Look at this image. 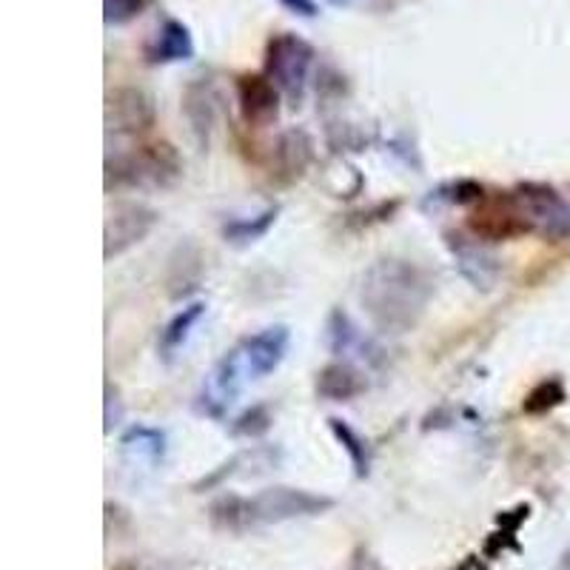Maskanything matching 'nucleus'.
<instances>
[{"mask_svg":"<svg viewBox=\"0 0 570 570\" xmlns=\"http://www.w3.org/2000/svg\"><path fill=\"white\" fill-rule=\"evenodd\" d=\"M434 283L409 259H380L365 272L360 303L383 334H409L425 314Z\"/></svg>","mask_w":570,"mask_h":570,"instance_id":"obj_1","label":"nucleus"},{"mask_svg":"<svg viewBox=\"0 0 570 570\" xmlns=\"http://www.w3.org/2000/svg\"><path fill=\"white\" fill-rule=\"evenodd\" d=\"M334 505L328 497H317L308 491H294V488H268L252 499L226 497L212 508V519L228 531H243L252 525H272L285 519L314 517Z\"/></svg>","mask_w":570,"mask_h":570,"instance_id":"obj_2","label":"nucleus"},{"mask_svg":"<svg viewBox=\"0 0 570 570\" xmlns=\"http://www.w3.org/2000/svg\"><path fill=\"white\" fill-rule=\"evenodd\" d=\"M183 175V163L175 146L169 142H151L131 155H120L106 160V188H166Z\"/></svg>","mask_w":570,"mask_h":570,"instance_id":"obj_3","label":"nucleus"},{"mask_svg":"<svg viewBox=\"0 0 570 570\" xmlns=\"http://www.w3.org/2000/svg\"><path fill=\"white\" fill-rule=\"evenodd\" d=\"M522 232L537 234L542 240L562 243L570 237V203L553 186L544 183H522L508 191Z\"/></svg>","mask_w":570,"mask_h":570,"instance_id":"obj_4","label":"nucleus"},{"mask_svg":"<svg viewBox=\"0 0 570 570\" xmlns=\"http://www.w3.org/2000/svg\"><path fill=\"white\" fill-rule=\"evenodd\" d=\"M314 63V46L294 32L272 35L266 46V75L285 98L299 104Z\"/></svg>","mask_w":570,"mask_h":570,"instance_id":"obj_5","label":"nucleus"},{"mask_svg":"<svg viewBox=\"0 0 570 570\" xmlns=\"http://www.w3.org/2000/svg\"><path fill=\"white\" fill-rule=\"evenodd\" d=\"M288 343H292V331L285 325H268V328L257 331V334L234 345L232 351L246 380L252 383V380H266L268 374L279 368V363L288 354Z\"/></svg>","mask_w":570,"mask_h":570,"instance_id":"obj_6","label":"nucleus"},{"mask_svg":"<svg viewBox=\"0 0 570 570\" xmlns=\"http://www.w3.org/2000/svg\"><path fill=\"white\" fill-rule=\"evenodd\" d=\"M157 223V212L142 203H117L106 217L104 257L115 259L135 248L151 234Z\"/></svg>","mask_w":570,"mask_h":570,"instance_id":"obj_7","label":"nucleus"},{"mask_svg":"<svg viewBox=\"0 0 570 570\" xmlns=\"http://www.w3.org/2000/svg\"><path fill=\"white\" fill-rule=\"evenodd\" d=\"M157 109L149 91L120 86L106 98V131L109 135H146L155 126Z\"/></svg>","mask_w":570,"mask_h":570,"instance_id":"obj_8","label":"nucleus"},{"mask_svg":"<svg viewBox=\"0 0 570 570\" xmlns=\"http://www.w3.org/2000/svg\"><path fill=\"white\" fill-rule=\"evenodd\" d=\"M234 89H237L240 115L248 126L266 129V126L277 124L279 89L268 80V75H240Z\"/></svg>","mask_w":570,"mask_h":570,"instance_id":"obj_9","label":"nucleus"},{"mask_svg":"<svg viewBox=\"0 0 570 570\" xmlns=\"http://www.w3.org/2000/svg\"><path fill=\"white\" fill-rule=\"evenodd\" d=\"M183 115H186L191 135H195L197 146L206 149L212 140L214 124H217V89L212 80H195L186 86L183 95Z\"/></svg>","mask_w":570,"mask_h":570,"instance_id":"obj_10","label":"nucleus"},{"mask_svg":"<svg viewBox=\"0 0 570 570\" xmlns=\"http://www.w3.org/2000/svg\"><path fill=\"white\" fill-rule=\"evenodd\" d=\"M312 160H314V140L308 131L288 129L279 135L272 155L274 175H277L279 180L292 183L297 180V177H303L305 169L312 166Z\"/></svg>","mask_w":570,"mask_h":570,"instance_id":"obj_11","label":"nucleus"},{"mask_svg":"<svg viewBox=\"0 0 570 570\" xmlns=\"http://www.w3.org/2000/svg\"><path fill=\"white\" fill-rule=\"evenodd\" d=\"M149 63H180V60L195 58V38L188 32L186 23L169 18L157 32L155 43L146 49Z\"/></svg>","mask_w":570,"mask_h":570,"instance_id":"obj_12","label":"nucleus"},{"mask_svg":"<svg viewBox=\"0 0 570 570\" xmlns=\"http://www.w3.org/2000/svg\"><path fill=\"white\" fill-rule=\"evenodd\" d=\"M363 391V374L348 363H331L317 374V394L328 402H348Z\"/></svg>","mask_w":570,"mask_h":570,"instance_id":"obj_13","label":"nucleus"},{"mask_svg":"<svg viewBox=\"0 0 570 570\" xmlns=\"http://www.w3.org/2000/svg\"><path fill=\"white\" fill-rule=\"evenodd\" d=\"M203 317H206V303H191L186 305L183 312H177L175 317L166 323V328L160 331V354L166 356V360H171V356L186 345V340L191 337V331H195V325L200 323Z\"/></svg>","mask_w":570,"mask_h":570,"instance_id":"obj_14","label":"nucleus"},{"mask_svg":"<svg viewBox=\"0 0 570 570\" xmlns=\"http://www.w3.org/2000/svg\"><path fill=\"white\" fill-rule=\"evenodd\" d=\"M120 445H124V451L131 460L149 462V465H157L166 456V436H163V431L149 425L129 428Z\"/></svg>","mask_w":570,"mask_h":570,"instance_id":"obj_15","label":"nucleus"},{"mask_svg":"<svg viewBox=\"0 0 570 570\" xmlns=\"http://www.w3.org/2000/svg\"><path fill=\"white\" fill-rule=\"evenodd\" d=\"M274 220H277V208H266V212L252 217V220L240 217V220L226 223L223 226V237H226V243H234V246H248V243H257L259 237H266Z\"/></svg>","mask_w":570,"mask_h":570,"instance_id":"obj_16","label":"nucleus"},{"mask_svg":"<svg viewBox=\"0 0 570 570\" xmlns=\"http://www.w3.org/2000/svg\"><path fill=\"white\" fill-rule=\"evenodd\" d=\"M328 428H331V434L337 436L340 445L348 451L351 456V465H354L356 476H365L368 473V465H371V454H368V442L363 440V436L356 434L354 428L348 425L345 420H337V416H331L328 420Z\"/></svg>","mask_w":570,"mask_h":570,"instance_id":"obj_17","label":"nucleus"},{"mask_svg":"<svg viewBox=\"0 0 570 570\" xmlns=\"http://www.w3.org/2000/svg\"><path fill=\"white\" fill-rule=\"evenodd\" d=\"M328 345L334 354H351L354 348H363L365 337L363 331L351 323L348 314L331 312L328 317Z\"/></svg>","mask_w":570,"mask_h":570,"instance_id":"obj_18","label":"nucleus"},{"mask_svg":"<svg viewBox=\"0 0 570 570\" xmlns=\"http://www.w3.org/2000/svg\"><path fill=\"white\" fill-rule=\"evenodd\" d=\"M564 400V389L559 380H544V383H539L537 389L531 391V394L525 396V414H548V411H553L557 405H562Z\"/></svg>","mask_w":570,"mask_h":570,"instance_id":"obj_19","label":"nucleus"},{"mask_svg":"<svg viewBox=\"0 0 570 570\" xmlns=\"http://www.w3.org/2000/svg\"><path fill=\"white\" fill-rule=\"evenodd\" d=\"M151 0H104L106 27H126L146 12Z\"/></svg>","mask_w":570,"mask_h":570,"instance_id":"obj_20","label":"nucleus"},{"mask_svg":"<svg viewBox=\"0 0 570 570\" xmlns=\"http://www.w3.org/2000/svg\"><path fill=\"white\" fill-rule=\"evenodd\" d=\"M272 428V411L266 405H254L252 411H246L243 416H237V422L232 425L234 436H259L266 434Z\"/></svg>","mask_w":570,"mask_h":570,"instance_id":"obj_21","label":"nucleus"},{"mask_svg":"<svg viewBox=\"0 0 570 570\" xmlns=\"http://www.w3.org/2000/svg\"><path fill=\"white\" fill-rule=\"evenodd\" d=\"M285 9L292 14H299V18H317V0H279Z\"/></svg>","mask_w":570,"mask_h":570,"instance_id":"obj_22","label":"nucleus"},{"mask_svg":"<svg viewBox=\"0 0 570 570\" xmlns=\"http://www.w3.org/2000/svg\"><path fill=\"white\" fill-rule=\"evenodd\" d=\"M559 570H570V551L562 557V564H559Z\"/></svg>","mask_w":570,"mask_h":570,"instance_id":"obj_23","label":"nucleus"},{"mask_svg":"<svg viewBox=\"0 0 570 570\" xmlns=\"http://www.w3.org/2000/svg\"><path fill=\"white\" fill-rule=\"evenodd\" d=\"M331 3H334V7H343V3H348V0H331Z\"/></svg>","mask_w":570,"mask_h":570,"instance_id":"obj_24","label":"nucleus"}]
</instances>
